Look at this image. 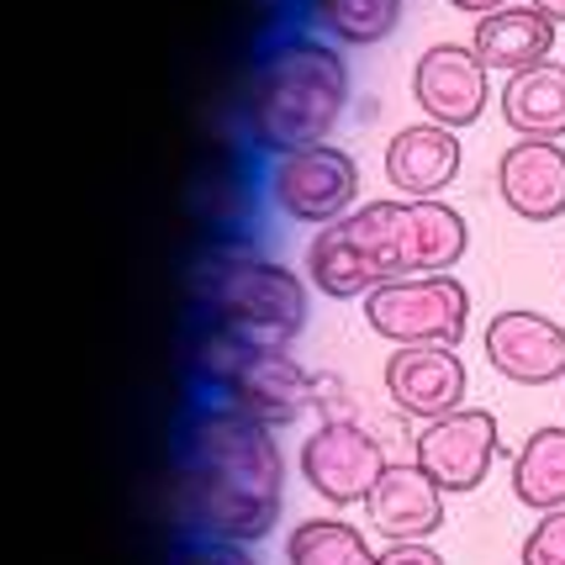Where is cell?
Wrapping results in <instances>:
<instances>
[{"label":"cell","instance_id":"cell-1","mask_svg":"<svg viewBox=\"0 0 565 565\" xmlns=\"http://www.w3.org/2000/svg\"><path fill=\"white\" fill-rule=\"evenodd\" d=\"M180 502L206 540H265L286 508V455L270 423L233 402L196 407L180 439Z\"/></svg>","mask_w":565,"mask_h":565},{"label":"cell","instance_id":"cell-2","mask_svg":"<svg viewBox=\"0 0 565 565\" xmlns=\"http://www.w3.org/2000/svg\"><path fill=\"white\" fill-rule=\"evenodd\" d=\"M470 248V227L449 201H365L307 244V280L333 301H365L386 280L449 275Z\"/></svg>","mask_w":565,"mask_h":565},{"label":"cell","instance_id":"cell-3","mask_svg":"<svg viewBox=\"0 0 565 565\" xmlns=\"http://www.w3.org/2000/svg\"><path fill=\"white\" fill-rule=\"evenodd\" d=\"M349 111V64L339 43L312 32H280L259 53L244 90V132L265 159L318 148Z\"/></svg>","mask_w":565,"mask_h":565},{"label":"cell","instance_id":"cell-4","mask_svg":"<svg viewBox=\"0 0 565 565\" xmlns=\"http://www.w3.org/2000/svg\"><path fill=\"white\" fill-rule=\"evenodd\" d=\"M307 291H312L307 275H296L270 254H248V248H227L217 259H206L196 275V301L206 322L265 328L286 339L307 328Z\"/></svg>","mask_w":565,"mask_h":565},{"label":"cell","instance_id":"cell-5","mask_svg":"<svg viewBox=\"0 0 565 565\" xmlns=\"http://www.w3.org/2000/svg\"><path fill=\"white\" fill-rule=\"evenodd\" d=\"M365 322L375 339H386L396 349H455L470 328V291L466 280H455V270L386 280V286H375L365 296Z\"/></svg>","mask_w":565,"mask_h":565},{"label":"cell","instance_id":"cell-6","mask_svg":"<svg viewBox=\"0 0 565 565\" xmlns=\"http://www.w3.org/2000/svg\"><path fill=\"white\" fill-rule=\"evenodd\" d=\"M265 191L270 201L286 212L291 222L307 227H333L349 212H360V164L349 148L318 143V148H296L286 159H275L265 174Z\"/></svg>","mask_w":565,"mask_h":565},{"label":"cell","instance_id":"cell-7","mask_svg":"<svg viewBox=\"0 0 565 565\" xmlns=\"http://www.w3.org/2000/svg\"><path fill=\"white\" fill-rule=\"evenodd\" d=\"M296 470H301V481H307L322 502H333V508H365V497L375 492V481L392 470V460H386L381 439L365 434L360 423L328 418L301 439Z\"/></svg>","mask_w":565,"mask_h":565},{"label":"cell","instance_id":"cell-8","mask_svg":"<svg viewBox=\"0 0 565 565\" xmlns=\"http://www.w3.org/2000/svg\"><path fill=\"white\" fill-rule=\"evenodd\" d=\"M497 449H502V428H497L492 413L487 407H460L449 418L423 423L413 460L444 497H466L492 476Z\"/></svg>","mask_w":565,"mask_h":565},{"label":"cell","instance_id":"cell-9","mask_svg":"<svg viewBox=\"0 0 565 565\" xmlns=\"http://www.w3.org/2000/svg\"><path fill=\"white\" fill-rule=\"evenodd\" d=\"M413 100H418L423 122L466 132L481 122V111L492 100V70L476 58L470 43H434L413 64Z\"/></svg>","mask_w":565,"mask_h":565},{"label":"cell","instance_id":"cell-10","mask_svg":"<svg viewBox=\"0 0 565 565\" xmlns=\"http://www.w3.org/2000/svg\"><path fill=\"white\" fill-rule=\"evenodd\" d=\"M487 365L513 381V386H555L565 381V328L550 312L534 307H508L487 322L481 333Z\"/></svg>","mask_w":565,"mask_h":565},{"label":"cell","instance_id":"cell-11","mask_svg":"<svg viewBox=\"0 0 565 565\" xmlns=\"http://www.w3.org/2000/svg\"><path fill=\"white\" fill-rule=\"evenodd\" d=\"M381 381H386V396L396 402V413H407V418H418V423H434V418H449V413L466 407L470 370L455 349L418 344V349H392Z\"/></svg>","mask_w":565,"mask_h":565},{"label":"cell","instance_id":"cell-12","mask_svg":"<svg viewBox=\"0 0 565 565\" xmlns=\"http://www.w3.org/2000/svg\"><path fill=\"white\" fill-rule=\"evenodd\" d=\"M497 196L523 222L565 217V148L550 138H518L497 159Z\"/></svg>","mask_w":565,"mask_h":565},{"label":"cell","instance_id":"cell-13","mask_svg":"<svg viewBox=\"0 0 565 565\" xmlns=\"http://www.w3.org/2000/svg\"><path fill=\"white\" fill-rule=\"evenodd\" d=\"M460 132H449L439 122H413L392 132V143L381 153V170L402 201H439L455 174H460Z\"/></svg>","mask_w":565,"mask_h":565},{"label":"cell","instance_id":"cell-14","mask_svg":"<svg viewBox=\"0 0 565 565\" xmlns=\"http://www.w3.org/2000/svg\"><path fill=\"white\" fill-rule=\"evenodd\" d=\"M365 523L392 544H428L444 529V492L418 470V460L392 466L365 497Z\"/></svg>","mask_w":565,"mask_h":565},{"label":"cell","instance_id":"cell-15","mask_svg":"<svg viewBox=\"0 0 565 565\" xmlns=\"http://www.w3.org/2000/svg\"><path fill=\"white\" fill-rule=\"evenodd\" d=\"M318 396H322L318 375H312L307 365H296L291 349H270V354H259V360L222 392V402L244 407L248 418L270 423V428H286V423L301 418Z\"/></svg>","mask_w":565,"mask_h":565},{"label":"cell","instance_id":"cell-16","mask_svg":"<svg viewBox=\"0 0 565 565\" xmlns=\"http://www.w3.org/2000/svg\"><path fill=\"white\" fill-rule=\"evenodd\" d=\"M470 49H476V58L492 74H508V79H513V74L555 58V22H550L544 11H534L529 0H523V6L513 0V6H502L492 17H476Z\"/></svg>","mask_w":565,"mask_h":565},{"label":"cell","instance_id":"cell-17","mask_svg":"<svg viewBox=\"0 0 565 565\" xmlns=\"http://www.w3.org/2000/svg\"><path fill=\"white\" fill-rule=\"evenodd\" d=\"M497 106H502V122L513 127L518 138H550V143H561L565 138V64L544 58L534 70L513 74L502 85Z\"/></svg>","mask_w":565,"mask_h":565},{"label":"cell","instance_id":"cell-18","mask_svg":"<svg viewBox=\"0 0 565 565\" xmlns=\"http://www.w3.org/2000/svg\"><path fill=\"white\" fill-rule=\"evenodd\" d=\"M513 497L534 513L565 508V423L534 428L513 455Z\"/></svg>","mask_w":565,"mask_h":565},{"label":"cell","instance_id":"cell-19","mask_svg":"<svg viewBox=\"0 0 565 565\" xmlns=\"http://www.w3.org/2000/svg\"><path fill=\"white\" fill-rule=\"evenodd\" d=\"M301 11H307V22L318 26L328 43H339V49H375V43H386L402 26L407 0H301Z\"/></svg>","mask_w":565,"mask_h":565},{"label":"cell","instance_id":"cell-20","mask_svg":"<svg viewBox=\"0 0 565 565\" xmlns=\"http://www.w3.org/2000/svg\"><path fill=\"white\" fill-rule=\"evenodd\" d=\"M286 565H381V555L344 518H301L286 540Z\"/></svg>","mask_w":565,"mask_h":565},{"label":"cell","instance_id":"cell-21","mask_svg":"<svg viewBox=\"0 0 565 565\" xmlns=\"http://www.w3.org/2000/svg\"><path fill=\"white\" fill-rule=\"evenodd\" d=\"M518 565H565V508L561 513H540V523L523 540Z\"/></svg>","mask_w":565,"mask_h":565},{"label":"cell","instance_id":"cell-22","mask_svg":"<svg viewBox=\"0 0 565 565\" xmlns=\"http://www.w3.org/2000/svg\"><path fill=\"white\" fill-rule=\"evenodd\" d=\"M180 565H259V555L248 544H227V540H201Z\"/></svg>","mask_w":565,"mask_h":565},{"label":"cell","instance_id":"cell-23","mask_svg":"<svg viewBox=\"0 0 565 565\" xmlns=\"http://www.w3.org/2000/svg\"><path fill=\"white\" fill-rule=\"evenodd\" d=\"M381 565H444V555L434 544H392V550L381 555Z\"/></svg>","mask_w":565,"mask_h":565},{"label":"cell","instance_id":"cell-24","mask_svg":"<svg viewBox=\"0 0 565 565\" xmlns=\"http://www.w3.org/2000/svg\"><path fill=\"white\" fill-rule=\"evenodd\" d=\"M455 11H466V17H492L502 6H513V0H449Z\"/></svg>","mask_w":565,"mask_h":565},{"label":"cell","instance_id":"cell-25","mask_svg":"<svg viewBox=\"0 0 565 565\" xmlns=\"http://www.w3.org/2000/svg\"><path fill=\"white\" fill-rule=\"evenodd\" d=\"M529 6H534V11H544V17H550L555 26L565 22V0H529Z\"/></svg>","mask_w":565,"mask_h":565}]
</instances>
